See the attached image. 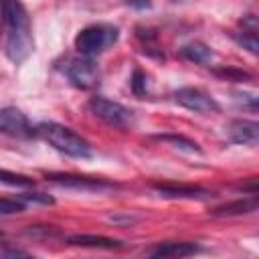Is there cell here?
Returning <instances> with one entry per match:
<instances>
[{"instance_id": "7402d4cb", "label": "cell", "mask_w": 259, "mask_h": 259, "mask_svg": "<svg viewBox=\"0 0 259 259\" xmlns=\"http://www.w3.org/2000/svg\"><path fill=\"white\" fill-rule=\"evenodd\" d=\"M130 6H134V8H148L150 4H152V0H125Z\"/></svg>"}, {"instance_id": "2e32d148", "label": "cell", "mask_w": 259, "mask_h": 259, "mask_svg": "<svg viewBox=\"0 0 259 259\" xmlns=\"http://www.w3.org/2000/svg\"><path fill=\"white\" fill-rule=\"evenodd\" d=\"M156 140H162V142L174 144L176 148H182V150H188V152H200V148H198L192 140L182 138V136H156Z\"/></svg>"}, {"instance_id": "9c48e42d", "label": "cell", "mask_w": 259, "mask_h": 259, "mask_svg": "<svg viewBox=\"0 0 259 259\" xmlns=\"http://www.w3.org/2000/svg\"><path fill=\"white\" fill-rule=\"evenodd\" d=\"M229 138L243 146H257L259 142V123L247 119H235L229 123Z\"/></svg>"}, {"instance_id": "9a60e30c", "label": "cell", "mask_w": 259, "mask_h": 259, "mask_svg": "<svg viewBox=\"0 0 259 259\" xmlns=\"http://www.w3.org/2000/svg\"><path fill=\"white\" fill-rule=\"evenodd\" d=\"M0 182L10 184V186H32L34 184L32 178L22 176V174H14V172H8V170H0Z\"/></svg>"}, {"instance_id": "6da1fadb", "label": "cell", "mask_w": 259, "mask_h": 259, "mask_svg": "<svg viewBox=\"0 0 259 259\" xmlns=\"http://www.w3.org/2000/svg\"><path fill=\"white\" fill-rule=\"evenodd\" d=\"M0 12L6 28L4 53L12 63H22L32 51L30 20L20 0H0Z\"/></svg>"}, {"instance_id": "8fae6325", "label": "cell", "mask_w": 259, "mask_h": 259, "mask_svg": "<svg viewBox=\"0 0 259 259\" xmlns=\"http://www.w3.org/2000/svg\"><path fill=\"white\" fill-rule=\"evenodd\" d=\"M67 241H69V245L91 247V249H119V247H123L121 241L107 239V237H95V235H71Z\"/></svg>"}, {"instance_id": "30bf717a", "label": "cell", "mask_w": 259, "mask_h": 259, "mask_svg": "<svg viewBox=\"0 0 259 259\" xmlns=\"http://www.w3.org/2000/svg\"><path fill=\"white\" fill-rule=\"evenodd\" d=\"M198 251H200L198 245L178 241V243H160V245L148 249L146 253L152 257H188V255H194Z\"/></svg>"}, {"instance_id": "5bb4252c", "label": "cell", "mask_w": 259, "mask_h": 259, "mask_svg": "<svg viewBox=\"0 0 259 259\" xmlns=\"http://www.w3.org/2000/svg\"><path fill=\"white\" fill-rule=\"evenodd\" d=\"M180 55H182L184 59L192 61V63H206V61H210V57H212L210 49H208L206 45H202V42L184 45V47L180 49Z\"/></svg>"}, {"instance_id": "44dd1931", "label": "cell", "mask_w": 259, "mask_h": 259, "mask_svg": "<svg viewBox=\"0 0 259 259\" xmlns=\"http://www.w3.org/2000/svg\"><path fill=\"white\" fill-rule=\"evenodd\" d=\"M0 257H28V253L18 251V249H10L6 245H0Z\"/></svg>"}, {"instance_id": "277c9868", "label": "cell", "mask_w": 259, "mask_h": 259, "mask_svg": "<svg viewBox=\"0 0 259 259\" xmlns=\"http://www.w3.org/2000/svg\"><path fill=\"white\" fill-rule=\"evenodd\" d=\"M89 109L93 115H97L101 121H105L107 125H113V127H127L134 123L132 109L123 107L117 101L105 99V97H93L89 101Z\"/></svg>"}, {"instance_id": "ffe728a7", "label": "cell", "mask_w": 259, "mask_h": 259, "mask_svg": "<svg viewBox=\"0 0 259 259\" xmlns=\"http://www.w3.org/2000/svg\"><path fill=\"white\" fill-rule=\"evenodd\" d=\"M22 198H26V200H38V202H45V204H53V198L49 194H42V192H28Z\"/></svg>"}, {"instance_id": "ac0fdd59", "label": "cell", "mask_w": 259, "mask_h": 259, "mask_svg": "<svg viewBox=\"0 0 259 259\" xmlns=\"http://www.w3.org/2000/svg\"><path fill=\"white\" fill-rule=\"evenodd\" d=\"M132 89H134L136 95H144V93H146V75H144L142 71H136V73H134Z\"/></svg>"}, {"instance_id": "ba28073f", "label": "cell", "mask_w": 259, "mask_h": 259, "mask_svg": "<svg viewBox=\"0 0 259 259\" xmlns=\"http://www.w3.org/2000/svg\"><path fill=\"white\" fill-rule=\"evenodd\" d=\"M49 180L59 182L69 188H79V190H109L115 188L111 182H103L97 178H83V176H71V174H47Z\"/></svg>"}, {"instance_id": "d6986e66", "label": "cell", "mask_w": 259, "mask_h": 259, "mask_svg": "<svg viewBox=\"0 0 259 259\" xmlns=\"http://www.w3.org/2000/svg\"><path fill=\"white\" fill-rule=\"evenodd\" d=\"M239 42H241L243 47H247L253 55H255L257 49H259V47H257V36H255V32H247V34H243V36L239 38Z\"/></svg>"}, {"instance_id": "7c38bea8", "label": "cell", "mask_w": 259, "mask_h": 259, "mask_svg": "<svg viewBox=\"0 0 259 259\" xmlns=\"http://www.w3.org/2000/svg\"><path fill=\"white\" fill-rule=\"evenodd\" d=\"M154 188L162 196H186V198H202L208 196V192L192 186H174V184H154Z\"/></svg>"}, {"instance_id": "7a4b0ae2", "label": "cell", "mask_w": 259, "mask_h": 259, "mask_svg": "<svg viewBox=\"0 0 259 259\" xmlns=\"http://www.w3.org/2000/svg\"><path fill=\"white\" fill-rule=\"evenodd\" d=\"M36 134L42 140H47L53 148H57L59 152H63L67 156H73V158H89L91 156L89 144L81 136H77L73 130H69L61 123L45 121V123L36 125Z\"/></svg>"}, {"instance_id": "5b68a950", "label": "cell", "mask_w": 259, "mask_h": 259, "mask_svg": "<svg viewBox=\"0 0 259 259\" xmlns=\"http://www.w3.org/2000/svg\"><path fill=\"white\" fill-rule=\"evenodd\" d=\"M174 101L190 111H196V113H212V111H219V103L208 95L204 93L202 89H196V87H182L178 91H174Z\"/></svg>"}, {"instance_id": "3957f363", "label": "cell", "mask_w": 259, "mask_h": 259, "mask_svg": "<svg viewBox=\"0 0 259 259\" xmlns=\"http://www.w3.org/2000/svg\"><path fill=\"white\" fill-rule=\"evenodd\" d=\"M119 36V30L111 24H91L75 36V49L83 57H93L109 49Z\"/></svg>"}, {"instance_id": "4fadbf2b", "label": "cell", "mask_w": 259, "mask_h": 259, "mask_svg": "<svg viewBox=\"0 0 259 259\" xmlns=\"http://www.w3.org/2000/svg\"><path fill=\"white\" fill-rule=\"evenodd\" d=\"M257 208V198H243V200H235V202H229L225 206H219L212 210V214H219V217H225V214H243V212H251Z\"/></svg>"}, {"instance_id": "e0dca14e", "label": "cell", "mask_w": 259, "mask_h": 259, "mask_svg": "<svg viewBox=\"0 0 259 259\" xmlns=\"http://www.w3.org/2000/svg\"><path fill=\"white\" fill-rule=\"evenodd\" d=\"M20 210H22L20 202L8 200V198H0V214H14V212H20Z\"/></svg>"}, {"instance_id": "8992f818", "label": "cell", "mask_w": 259, "mask_h": 259, "mask_svg": "<svg viewBox=\"0 0 259 259\" xmlns=\"http://www.w3.org/2000/svg\"><path fill=\"white\" fill-rule=\"evenodd\" d=\"M0 132L12 138H30L36 134V130L30 127L26 115L16 107L0 109Z\"/></svg>"}, {"instance_id": "52a82bcc", "label": "cell", "mask_w": 259, "mask_h": 259, "mask_svg": "<svg viewBox=\"0 0 259 259\" xmlns=\"http://www.w3.org/2000/svg\"><path fill=\"white\" fill-rule=\"evenodd\" d=\"M67 77H69V81L75 87H79V89H91L99 81V71H97V67H95V63L91 59L81 57V59L71 61V65L67 67Z\"/></svg>"}]
</instances>
